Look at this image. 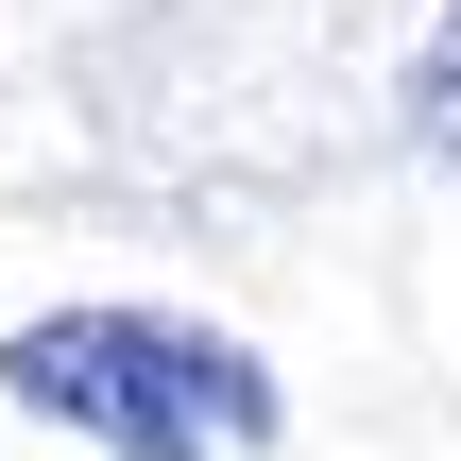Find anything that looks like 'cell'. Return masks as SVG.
Returning <instances> with one entry per match:
<instances>
[{
  "label": "cell",
  "mask_w": 461,
  "mask_h": 461,
  "mask_svg": "<svg viewBox=\"0 0 461 461\" xmlns=\"http://www.w3.org/2000/svg\"><path fill=\"white\" fill-rule=\"evenodd\" d=\"M0 393L51 411V428H86V445H120V461H257L274 445L257 342L171 325V308H51V325L0 342Z\"/></svg>",
  "instance_id": "6da1fadb"
},
{
  "label": "cell",
  "mask_w": 461,
  "mask_h": 461,
  "mask_svg": "<svg viewBox=\"0 0 461 461\" xmlns=\"http://www.w3.org/2000/svg\"><path fill=\"white\" fill-rule=\"evenodd\" d=\"M411 137H428V154H461V17L411 51Z\"/></svg>",
  "instance_id": "7a4b0ae2"
}]
</instances>
